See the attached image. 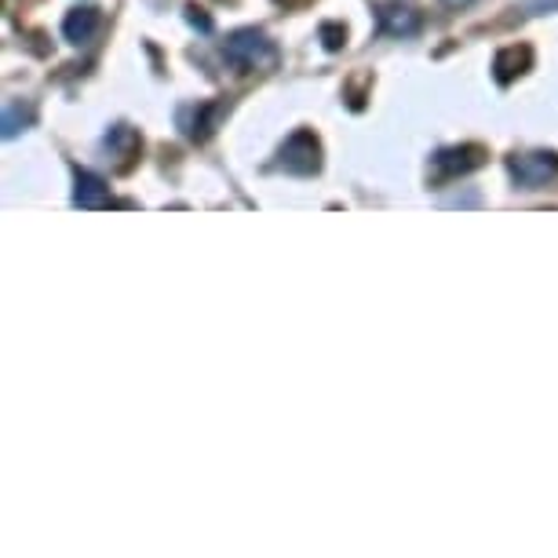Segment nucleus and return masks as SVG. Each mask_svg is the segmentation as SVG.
Instances as JSON below:
<instances>
[{"label":"nucleus","mask_w":558,"mask_h":558,"mask_svg":"<svg viewBox=\"0 0 558 558\" xmlns=\"http://www.w3.org/2000/svg\"><path fill=\"white\" fill-rule=\"evenodd\" d=\"M511 179L514 186H522V191H541L547 186L558 172V157L555 154H544V150H533V154H514L511 161Z\"/></svg>","instance_id":"f03ea898"},{"label":"nucleus","mask_w":558,"mask_h":558,"mask_svg":"<svg viewBox=\"0 0 558 558\" xmlns=\"http://www.w3.org/2000/svg\"><path fill=\"white\" fill-rule=\"evenodd\" d=\"M441 8H449V12H463V8H471L475 0H438Z\"/></svg>","instance_id":"2eb2a0df"},{"label":"nucleus","mask_w":558,"mask_h":558,"mask_svg":"<svg viewBox=\"0 0 558 558\" xmlns=\"http://www.w3.org/2000/svg\"><path fill=\"white\" fill-rule=\"evenodd\" d=\"M558 12V0H525V15H547Z\"/></svg>","instance_id":"ddd939ff"},{"label":"nucleus","mask_w":558,"mask_h":558,"mask_svg":"<svg viewBox=\"0 0 558 558\" xmlns=\"http://www.w3.org/2000/svg\"><path fill=\"white\" fill-rule=\"evenodd\" d=\"M420 26H424V19H420V12H413V8L405 4H387L380 8V29L387 37H416Z\"/></svg>","instance_id":"0eeeda50"},{"label":"nucleus","mask_w":558,"mask_h":558,"mask_svg":"<svg viewBox=\"0 0 558 558\" xmlns=\"http://www.w3.org/2000/svg\"><path fill=\"white\" fill-rule=\"evenodd\" d=\"M278 4H286V8H296V4H303V0H278Z\"/></svg>","instance_id":"dca6fc26"},{"label":"nucleus","mask_w":558,"mask_h":558,"mask_svg":"<svg viewBox=\"0 0 558 558\" xmlns=\"http://www.w3.org/2000/svg\"><path fill=\"white\" fill-rule=\"evenodd\" d=\"M73 205L88 208V213H96V208H107L110 205L107 179H99L96 172H77V175H73Z\"/></svg>","instance_id":"423d86ee"},{"label":"nucleus","mask_w":558,"mask_h":558,"mask_svg":"<svg viewBox=\"0 0 558 558\" xmlns=\"http://www.w3.org/2000/svg\"><path fill=\"white\" fill-rule=\"evenodd\" d=\"M278 168L292 175H314L322 168V143L314 140V132H296L292 140L278 150Z\"/></svg>","instance_id":"7ed1b4c3"},{"label":"nucleus","mask_w":558,"mask_h":558,"mask_svg":"<svg viewBox=\"0 0 558 558\" xmlns=\"http://www.w3.org/2000/svg\"><path fill=\"white\" fill-rule=\"evenodd\" d=\"M223 59L238 73H274L281 62V51L267 34H259V29H234V34L223 40Z\"/></svg>","instance_id":"f257e3e1"},{"label":"nucleus","mask_w":558,"mask_h":558,"mask_svg":"<svg viewBox=\"0 0 558 558\" xmlns=\"http://www.w3.org/2000/svg\"><path fill=\"white\" fill-rule=\"evenodd\" d=\"M230 110V102H202V107H191L179 113V124H183V132L191 135L194 143H205L208 135L219 129V121H223V113Z\"/></svg>","instance_id":"39448f33"},{"label":"nucleus","mask_w":558,"mask_h":558,"mask_svg":"<svg viewBox=\"0 0 558 558\" xmlns=\"http://www.w3.org/2000/svg\"><path fill=\"white\" fill-rule=\"evenodd\" d=\"M486 165V150L475 143H463V146H446V150L435 154V172L441 179H457V175H468L475 168Z\"/></svg>","instance_id":"20e7f679"},{"label":"nucleus","mask_w":558,"mask_h":558,"mask_svg":"<svg viewBox=\"0 0 558 558\" xmlns=\"http://www.w3.org/2000/svg\"><path fill=\"white\" fill-rule=\"evenodd\" d=\"M99 26H102V15L96 8H77V12H70L66 23H62V37H66L70 45H88V40L99 34Z\"/></svg>","instance_id":"1a4fd4ad"},{"label":"nucleus","mask_w":558,"mask_h":558,"mask_svg":"<svg viewBox=\"0 0 558 558\" xmlns=\"http://www.w3.org/2000/svg\"><path fill=\"white\" fill-rule=\"evenodd\" d=\"M322 40H325V48H329V51L343 48L347 29H343V26H336V23H325V26H322Z\"/></svg>","instance_id":"f8f14e48"},{"label":"nucleus","mask_w":558,"mask_h":558,"mask_svg":"<svg viewBox=\"0 0 558 558\" xmlns=\"http://www.w3.org/2000/svg\"><path fill=\"white\" fill-rule=\"evenodd\" d=\"M530 62H533L530 48H525V45H511V48H504L497 59H493V73H497L500 84H511L514 77H522V73L530 70Z\"/></svg>","instance_id":"9d476101"},{"label":"nucleus","mask_w":558,"mask_h":558,"mask_svg":"<svg viewBox=\"0 0 558 558\" xmlns=\"http://www.w3.org/2000/svg\"><path fill=\"white\" fill-rule=\"evenodd\" d=\"M186 19H191V23H194L197 29H202V34H208V29H213V19L202 15V8H197V4L186 8Z\"/></svg>","instance_id":"4468645a"},{"label":"nucleus","mask_w":558,"mask_h":558,"mask_svg":"<svg viewBox=\"0 0 558 558\" xmlns=\"http://www.w3.org/2000/svg\"><path fill=\"white\" fill-rule=\"evenodd\" d=\"M34 124V110L23 102H8L4 107V140H15L19 132H26Z\"/></svg>","instance_id":"9b49d317"},{"label":"nucleus","mask_w":558,"mask_h":558,"mask_svg":"<svg viewBox=\"0 0 558 558\" xmlns=\"http://www.w3.org/2000/svg\"><path fill=\"white\" fill-rule=\"evenodd\" d=\"M102 146H107V154L118 157V172H129V168L135 165V157H140V135H135L132 129H124V124H118V129L107 132V140H102Z\"/></svg>","instance_id":"6e6552de"}]
</instances>
